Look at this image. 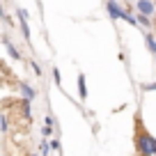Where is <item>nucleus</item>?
<instances>
[{
  "mask_svg": "<svg viewBox=\"0 0 156 156\" xmlns=\"http://www.w3.org/2000/svg\"><path fill=\"white\" fill-rule=\"evenodd\" d=\"M106 9H108V16H110V19H126V12H124L122 9V7H119V5H117V2H115V0H108V2H106Z\"/></svg>",
  "mask_w": 156,
  "mask_h": 156,
  "instance_id": "obj_1",
  "label": "nucleus"
},
{
  "mask_svg": "<svg viewBox=\"0 0 156 156\" xmlns=\"http://www.w3.org/2000/svg\"><path fill=\"white\" fill-rule=\"evenodd\" d=\"M140 149H142V154H147V156H151V154H156V140L151 136H145L140 140Z\"/></svg>",
  "mask_w": 156,
  "mask_h": 156,
  "instance_id": "obj_2",
  "label": "nucleus"
},
{
  "mask_svg": "<svg viewBox=\"0 0 156 156\" xmlns=\"http://www.w3.org/2000/svg\"><path fill=\"white\" fill-rule=\"evenodd\" d=\"M136 9L140 12V14H147V16H154L156 14V7L151 0H138L136 2Z\"/></svg>",
  "mask_w": 156,
  "mask_h": 156,
  "instance_id": "obj_3",
  "label": "nucleus"
},
{
  "mask_svg": "<svg viewBox=\"0 0 156 156\" xmlns=\"http://www.w3.org/2000/svg\"><path fill=\"white\" fill-rule=\"evenodd\" d=\"M78 92H80V99L87 97V85H85V73H78Z\"/></svg>",
  "mask_w": 156,
  "mask_h": 156,
  "instance_id": "obj_4",
  "label": "nucleus"
},
{
  "mask_svg": "<svg viewBox=\"0 0 156 156\" xmlns=\"http://www.w3.org/2000/svg\"><path fill=\"white\" fill-rule=\"evenodd\" d=\"M2 41H5V46H7V53H9V58H14V60H21V53H19V51H16L14 46L9 44V41H7V37L2 39Z\"/></svg>",
  "mask_w": 156,
  "mask_h": 156,
  "instance_id": "obj_5",
  "label": "nucleus"
},
{
  "mask_svg": "<svg viewBox=\"0 0 156 156\" xmlns=\"http://www.w3.org/2000/svg\"><path fill=\"white\" fill-rule=\"evenodd\" d=\"M19 87H21V92L25 94V99H32V97H34V90L30 87L28 83H19Z\"/></svg>",
  "mask_w": 156,
  "mask_h": 156,
  "instance_id": "obj_6",
  "label": "nucleus"
},
{
  "mask_svg": "<svg viewBox=\"0 0 156 156\" xmlns=\"http://www.w3.org/2000/svg\"><path fill=\"white\" fill-rule=\"evenodd\" d=\"M21 32H23V37L30 41V28H28V21H25L23 16H21Z\"/></svg>",
  "mask_w": 156,
  "mask_h": 156,
  "instance_id": "obj_7",
  "label": "nucleus"
},
{
  "mask_svg": "<svg viewBox=\"0 0 156 156\" xmlns=\"http://www.w3.org/2000/svg\"><path fill=\"white\" fill-rule=\"evenodd\" d=\"M147 46H149V51L156 55V37L154 34H147Z\"/></svg>",
  "mask_w": 156,
  "mask_h": 156,
  "instance_id": "obj_8",
  "label": "nucleus"
},
{
  "mask_svg": "<svg viewBox=\"0 0 156 156\" xmlns=\"http://www.w3.org/2000/svg\"><path fill=\"white\" fill-rule=\"evenodd\" d=\"M138 23H140V25H145V28H149V23H151V21H149V16H147V14H140V12H138Z\"/></svg>",
  "mask_w": 156,
  "mask_h": 156,
  "instance_id": "obj_9",
  "label": "nucleus"
},
{
  "mask_svg": "<svg viewBox=\"0 0 156 156\" xmlns=\"http://www.w3.org/2000/svg\"><path fill=\"white\" fill-rule=\"evenodd\" d=\"M53 78H55V85L62 83V78H60V71H58V69H53Z\"/></svg>",
  "mask_w": 156,
  "mask_h": 156,
  "instance_id": "obj_10",
  "label": "nucleus"
},
{
  "mask_svg": "<svg viewBox=\"0 0 156 156\" xmlns=\"http://www.w3.org/2000/svg\"><path fill=\"white\" fill-rule=\"evenodd\" d=\"M145 90H156V83H149V85H142Z\"/></svg>",
  "mask_w": 156,
  "mask_h": 156,
  "instance_id": "obj_11",
  "label": "nucleus"
},
{
  "mask_svg": "<svg viewBox=\"0 0 156 156\" xmlns=\"http://www.w3.org/2000/svg\"><path fill=\"white\" fill-rule=\"evenodd\" d=\"M154 21H156V14H154Z\"/></svg>",
  "mask_w": 156,
  "mask_h": 156,
  "instance_id": "obj_12",
  "label": "nucleus"
}]
</instances>
